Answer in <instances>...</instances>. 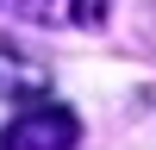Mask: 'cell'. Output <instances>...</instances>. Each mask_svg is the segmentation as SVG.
Masks as SVG:
<instances>
[{
	"label": "cell",
	"instance_id": "6da1fadb",
	"mask_svg": "<svg viewBox=\"0 0 156 150\" xmlns=\"http://www.w3.org/2000/svg\"><path fill=\"white\" fill-rule=\"evenodd\" d=\"M81 144V119H75L69 106H25L19 119L6 125V131H0V150H75Z\"/></svg>",
	"mask_w": 156,
	"mask_h": 150
},
{
	"label": "cell",
	"instance_id": "7a4b0ae2",
	"mask_svg": "<svg viewBox=\"0 0 156 150\" xmlns=\"http://www.w3.org/2000/svg\"><path fill=\"white\" fill-rule=\"evenodd\" d=\"M50 94V69L44 56H31L25 44H0V100H19V106H31V100Z\"/></svg>",
	"mask_w": 156,
	"mask_h": 150
},
{
	"label": "cell",
	"instance_id": "3957f363",
	"mask_svg": "<svg viewBox=\"0 0 156 150\" xmlns=\"http://www.w3.org/2000/svg\"><path fill=\"white\" fill-rule=\"evenodd\" d=\"M12 6H19L31 25H56V31H69V25H100L112 0H12Z\"/></svg>",
	"mask_w": 156,
	"mask_h": 150
}]
</instances>
